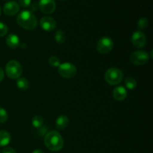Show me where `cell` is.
Returning a JSON list of instances; mask_svg holds the SVG:
<instances>
[{"label": "cell", "mask_w": 153, "mask_h": 153, "mask_svg": "<svg viewBox=\"0 0 153 153\" xmlns=\"http://www.w3.org/2000/svg\"><path fill=\"white\" fill-rule=\"evenodd\" d=\"M61 1H64V0H61Z\"/></svg>", "instance_id": "30"}, {"label": "cell", "mask_w": 153, "mask_h": 153, "mask_svg": "<svg viewBox=\"0 0 153 153\" xmlns=\"http://www.w3.org/2000/svg\"><path fill=\"white\" fill-rule=\"evenodd\" d=\"M2 153H16V151L11 147H6L2 150Z\"/></svg>", "instance_id": "25"}, {"label": "cell", "mask_w": 153, "mask_h": 153, "mask_svg": "<svg viewBox=\"0 0 153 153\" xmlns=\"http://www.w3.org/2000/svg\"><path fill=\"white\" fill-rule=\"evenodd\" d=\"M113 97L117 101H123L127 97V91L124 87H117L113 91Z\"/></svg>", "instance_id": "12"}, {"label": "cell", "mask_w": 153, "mask_h": 153, "mask_svg": "<svg viewBox=\"0 0 153 153\" xmlns=\"http://www.w3.org/2000/svg\"><path fill=\"white\" fill-rule=\"evenodd\" d=\"M32 153H44V152H43V151L41 150V149H35V150L33 151Z\"/></svg>", "instance_id": "28"}, {"label": "cell", "mask_w": 153, "mask_h": 153, "mask_svg": "<svg viewBox=\"0 0 153 153\" xmlns=\"http://www.w3.org/2000/svg\"><path fill=\"white\" fill-rule=\"evenodd\" d=\"M149 59V54L143 50H138L132 52L129 58V60L131 64L136 66L143 65L146 63H147Z\"/></svg>", "instance_id": "6"}, {"label": "cell", "mask_w": 153, "mask_h": 153, "mask_svg": "<svg viewBox=\"0 0 153 153\" xmlns=\"http://www.w3.org/2000/svg\"><path fill=\"white\" fill-rule=\"evenodd\" d=\"M16 22L24 29L33 30L37 27L38 21L34 13L30 10H22L18 14Z\"/></svg>", "instance_id": "1"}, {"label": "cell", "mask_w": 153, "mask_h": 153, "mask_svg": "<svg viewBox=\"0 0 153 153\" xmlns=\"http://www.w3.org/2000/svg\"><path fill=\"white\" fill-rule=\"evenodd\" d=\"M43 118L40 116H35L33 117L31 123L32 126L36 128H40L43 125Z\"/></svg>", "instance_id": "19"}, {"label": "cell", "mask_w": 153, "mask_h": 153, "mask_svg": "<svg viewBox=\"0 0 153 153\" xmlns=\"http://www.w3.org/2000/svg\"><path fill=\"white\" fill-rule=\"evenodd\" d=\"M10 134L5 130L0 131V146H5L10 143Z\"/></svg>", "instance_id": "15"}, {"label": "cell", "mask_w": 153, "mask_h": 153, "mask_svg": "<svg viewBox=\"0 0 153 153\" xmlns=\"http://www.w3.org/2000/svg\"><path fill=\"white\" fill-rule=\"evenodd\" d=\"M45 146L52 152L60 151L64 146V140L59 132L51 131L44 137Z\"/></svg>", "instance_id": "2"}, {"label": "cell", "mask_w": 153, "mask_h": 153, "mask_svg": "<svg viewBox=\"0 0 153 153\" xmlns=\"http://www.w3.org/2000/svg\"><path fill=\"white\" fill-rule=\"evenodd\" d=\"M19 4L23 7H28L31 4V0H18Z\"/></svg>", "instance_id": "24"}, {"label": "cell", "mask_w": 153, "mask_h": 153, "mask_svg": "<svg viewBox=\"0 0 153 153\" xmlns=\"http://www.w3.org/2000/svg\"><path fill=\"white\" fill-rule=\"evenodd\" d=\"M16 86L21 91H27L29 88V82L25 78H19L16 82Z\"/></svg>", "instance_id": "16"}, {"label": "cell", "mask_w": 153, "mask_h": 153, "mask_svg": "<svg viewBox=\"0 0 153 153\" xmlns=\"http://www.w3.org/2000/svg\"><path fill=\"white\" fill-rule=\"evenodd\" d=\"M131 43L137 49L144 47L146 43V37L144 33L140 31H134L131 36Z\"/></svg>", "instance_id": "8"}, {"label": "cell", "mask_w": 153, "mask_h": 153, "mask_svg": "<svg viewBox=\"0 0 153 153\" xmlns=\"http://www.w3.org/2000/svg\"><path fill=\"white\" fill-rule=\"evenodd\" d=\"M55 40L58 43L62 44L66 40V34L62 30L58 29L57 30L55 34Z\"/></svg>", "instance_id": "17"}, {"label": "cell", "mask_w": 153, "mask_h": 153, "mask_svg": "<svg viewBox=\"0 0 153 153\" xmlns=\"http://www.w3.org/2000/svg\"><path fill=\"white\" fill-rule=\"evenodd\" d=\"M114 46V42L111 38L108 37H103L99 40L97 43V49L99 53L107 54L112 50Z\"/></svg>", "instance_id": "7"}, {"label": "cell", "mask_w": 153, "mask_h": 153, "mask_svg": "<svg viewBox=\"0 0 153 153\" xmlns=\"http://www.w3.org/2000/svg\"><path fill=\"white\" fill-rule=\"evenodd\" d=\"M8 28L7 26L3 22H0V37H4L7 34Z\"/></svg>", "instance_id": "23"}, {"label": "cell", "mask_w": 153, "mask_h": 153, "mask_svg": "<svg viewBox=\"0 0 153 153\" xmlns=\"http://www.w3.org/2000/svg\"><path fill=\"white\" fill-rule=\"evenodd\" d=\"M49 63L50 64V66L53 67H58L61 64V61L60 59L56 56H52L49 58Z\"/></svg>", "instance_id": "21"}, {"label": "cell", "mask_w": 153, "mask_h": 153, "mask_svg": "<svg viewBox=\"0 0 153 153\" xmlns=\"http://www.w3.org/2000/svg\"><path fill=\"white\" fill-rule=\"evenodd\" d=\"M58 73L60 76L65 79L73 78L77 73V68L72 63L66 62L60 64L58 67Z\"/></svg>", "instance_id": "5"}, {"label": "cell", "mask_w": 153, "mask_h": 153, "mask_svg": "<svg viewBox=\"0 0 153 153\" xmlns=\"http://www.w3.org/2000/svg\"><path fill=\"white\" fill-rule=\"evenodd\" d=\"M5 72L10 79H18L22 73V67L17 61L11 60L6 64Z\"/></svg>", "instance_id": "4"}, {"label": "cell", "mask_w": 153, "mask_h": 153, "mask_svg": "<svg viewBox=\"0 0 153 153\" xmlns=\"http://www.w3.org/2000/svg\"><path fill=\"white\" fill-rule=\"evenodd\" d=\"M4 71H3V70L1 69V67H0V82L4 79Z\"/></svg>", "instance_id": "27"}, {"label": "cell", "mask_w": 153, "mask_h": 153, "mask_svg": "<svg viewBox=\"0 0 153 153\" xmlns=\"http://www.w3.org/2000/svg\"><path fill=\"white\" fill-rule=\"evenodd\" d=\"M1 7H0V15H1Z\"/></svg>", "instance_id": "29"}, {"label": "cell", "mask_w": 153, "mask_h": 153, "mask_svg": "<svg viewBox=\"0 0 153 153\" xmlns=\"http://www.w3.org/2000/svg\"><path fill=\"white\" fill-rule=\"evenodd\" d=\"M38 7L43 13L50 14L55 11L56 4L55 0H39Z\"/></svg>", "instance_id": "9"}, {"label": "cell", "mask_w": 153, "mask_h": 153, "mask_svg": "<svg viewBox=\"0 0 153 153\" xmlns=\"http://www.w3.org/2000/svg\"><path fill=\"white\" fill-rule=\"evenodd\" d=\"M69 123H70L69 118L66 115H61L57 118L55 121V125L58 129L61 130L67 128V126L69 125Z\"/></svg>", "instance_id": "14"}, {"label": "cell", "mask_w": 153, "mask_h": 153, "mask_svg": "<svg viewBox=\"0 0 153 153\" xmlns=\"http://www.w3.org/2000/svg\"><path fill=\"white\" fill-rule=\"evenodd\" d=\"M3 10L7 16H13L19 12V4L15 1H7L3 6Z\"/></svg>", "instance_id": "11"}, {"label": "cell", "mask_w": 153, "mask_h": 153, "mask_svg": "<svg viewBox=\"0 0 153 153\" xmlns=\"http://www.w3.org/2000/svg\"><path fill=\"white\" fill-rule=\"evenodd\" d=\"M8 115H7V111L4 108L0 107V123H5L7 120Z\"/></svg>", "instance_id": "22"}, {"label": "cell", "mask_w": 153, "mask_h": 153, "mask_svg": "<svg viewBox=\"0 0 153 153\" xmlns=\"http://www.w3.org/2000/svg\"><path fill=\"white\" fill-rule=\"evenodd\" d=\"M40 25L43 30L46 31H52L56 28V21L51 16H43L40 21Z\"/></svg>", "instance_id": "10"}, {"label": "cell", "mask_w": 153, "mask_h": 153, "mask_svg": "<svg viewBox=\"0 0 153 153\" xmlns=\"http://www.w3.org/2000/svg\"><path fill=\"white\" fill-rule=\"evenodd\" d=\"M6 43L8 47L11 49H16L19 46V39L16 34H10L6 38Z\"/></svg>", "instance_id": "13"}, {"label": "cell", "mask_w": 153, "mask_h": 153, "mask_svg": "<svg viewBox=\"0 0 153 153\" xmlns=\"http://www.w3.org/2000/svg\"><path fill=\"white\" fill-rule=\"evenodd\" d=\"M123 79V73L117 67L108 69L105 73V80L110 85H118L122 82Z\"/></svg>", "instance_id": "3"}, {"label": "cell", "mask_w": 153, "mask_h": 153, "mask_svg": "<svg viewBox=\"0 0 153 153\" xmlns=\"http://www.w3.org/2000/svg\"><path fill=\"white\" fill-rule=\"evenodd\" d=\"M125 85L127 89L128 90H134L137 87V81L131 76L127 77L125 80Z\"/></svg>", "instance_id": "18"}, {"label": "cell", "mask_w": 153, "mask_h": 153, "mask_svg": "<svg viewBox=\"0 0 153 153\" xmlns=\"http://www.w3.org/2000/svg\"><path fill=\"white\" fill-rule=\"evenodd\" d=\"M30 8H31V10L30 11H36V10H37V8H39L38 7V4H37L36 2H34L32 3V4H30Z\"/></svg>", "instance_id": "26"}, {"label": "cell", "mask_w": 153, "mask_h": 153, "mask_svg": "<svg viewBox=\"0 0 153 153\" xmlns=\"http://www.w3.org/2000/svg\"><path fill=\"white\" fill-rule=\"evenodd\" d=\"M148 25H149V20L145 17L140 18L137 22V28L140 30L145 29L146 28H147Z\"/></svg>", "instance_id": "20"}]
</instances>
